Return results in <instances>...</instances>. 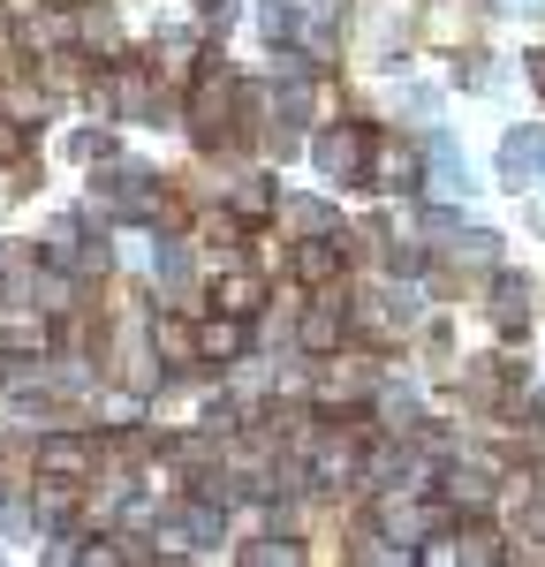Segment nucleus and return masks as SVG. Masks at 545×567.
<instances>
[{"label":"nucleus","mask_w":545,"mask_h":567,"mask_svg":"<svg viewBox=\"0 0 545 567\" xmlns=\"http://www.w3.org/2000/svg\"><path fill=\"white\" fill-rule=\"evenodd\" d=\"M243 106H250V91L235 84L227 69H213V76H205V91H197V136H205V144H227V136L243 130V122H235Z\"/></svg>","instance_id":"nucleus-1"},{"label":"nucleus","mask_w":545,"mask_h":567,"mask_svg":"<svg viewBox=\"0 0 545 567\" xmlns=\"http://www.w3.org/2000/svg\"><path fill=\"white\" fill-rule=\"evenodd\" d=\"M363 159H371V130L363 122H333V130L318 136V175L326 182H357Z\"/></svg>","instance_id":"nucleus-2"},{"label":"nucleus","mask_w":545,"mask_h":567,"mask_svg":"<svg viewBox=\"0 0 545 567\" xmlns=\"http://www.w3.org/2000/svg\"><path fill=\"white\" fill-rule=\"evenodd\" d=\"M45 258L61 265V272H106V243H99V235H91V227H76V219H61V227H53V235H45Z\"/></svg>","instance_id":"nucleus-3"},{"label":"nucleus","mask_w":545,"mask_h":567,"mask_svg":"<svg viewBox=\"0 0 545 567\" xmlns=\"http://www.w3.org/2000/svg\"><path fill=\"white\" fill-rule=\"evenodd\" d=\"M500 175L507 182H538L545 175V122H523V130L500 144Z\"/></svg>","instance_id":"nucleus-4"},{"label":"nucleus","mask_w":545,"mask_h":567,"mask_svg":"<svg viewBox=\"0 0 545 567\" xmlns=\"http://www.w3.org/2000/svg\"><path fill=\"white\" fill-rule=\"evenodd\" d=\"M39 470L45 477H76V470H91V439H76V432L39 439Z\"/></svg>","instance_id":"nucleus-5"},{"label":"nucleus","mask_w":545,"mask_h":567,"mask_svg":"<svg viewBox=\"0 0 545 567\" xmlns=\"http://www.w3.org/2000/svg\"><path fill=\"white\" fill-rule=\"evenodd\" d=\"M106 205H122V213H152V205H160V182L144 175V167H114V175H106Z\"/></svg>","instance_id":"nucleus-6"},{"label":"nucleus","mask_w":545,"mask_h":567,"mask_svg":"<svg viewBox=\"0 0 545 567\" xmlns=\"http://www.w3.org/2000/svg\"><path fill=\"white\" fill-rule=\"evenodd\" d=\"M363 470V454H357V439H326V446H318L311 454V477L318 484H349Z\"/></svg>","instance_id":"nucleus-7"},{"label":"nucleus","mask_w":545,"mask_h":567,"mask_svg":"<svg viewBox=\"0 0 545 567\" xmlns=\"http://www.w3.org/2000/svg\"><path fill=\"white\" fill-rule=\"evenodd\" d=\"M341 272V243H326V235H311V243H296V280L304 288H318V280H333Z\"/></svg>","instance_id":"nucleus-8"},{"label":"nucleus","mask_w":545,"mask_h":567,"mask_svg":"<svg viewBox=\"0 0 545 567\" xmlns=\"http://www.w3.org/2000/svg\"><path fill=\"white\" fill-rule=\"evenodd\" d=\"M213 303H220L227 318H258V303H266V288H258L250 272H220V288H213Z\"/></svg>","instance_id":"nucleus-9"},{"label":"nucleus","mask_w":545,"mask_h":567,"mask_svg":"<svg viewBox=\"0 0 545 567\" xmlns=\"http://www.w3.org/2000/svg\"><path fill=\"white\" fill-rule=\"evenodd\" d=\"M341 326H349V318H341V303L326 296V303H318L311 318H304V349H311V355H326L333 341H341Z\"/></svg>","instance_id":"nucleus-10"},{"label":"nucleus","mask_w":545,"mask_h":567,"mask_svg":"<svg viewBox=\"0 0 545 567\" xmlns=\"http://www.w3.org/2000/svg\"><path fill=\"white\" fill-rule=\"evenodd\" d=\"M152 349L167 355V363H189V355H205V349H197V333H189L182 318H152Z\"/></svg>","instance_id":"nucleus-11"},{"label":"nucleus","mask_w":545,"mask_h":567,"mask_svg":"<svg viewBox=\"0 0 545 567\" xmlns=\"http://www.w3.org/2000/svg\"><path fill=\"white\" fill-rule=\"evenodd\" d=\"M197 349L213 355V363H235V355H243V318H213V326H205V333H197Z\"/></svg>","instance_id":"nucleus-12"},{"label":"nucleus","mask_w":545,"mask_h":567,"mask_svg":"<svg viewBox=\"0 0 545 567\" xmlns=\"http://www.w3.org/2000/svg\"><path fill=\"white\" fill-rule=\"evenodd\" d=\"M371 326H387V333H402V326H417V288H394V296H371Z\"/></svg>","instance_id":"nucleus-13"},{"label":"nucleus","mask_w":545,"mask_h":567,"mask_svg":"<svg viewBox=\"0 0 545 567\" xmlns=\"http://www.w3.org/2000/svg\"><path fill=\"white\" fill-rule=\"evenodd\" d=\"M379 189H417V152L409 144H387L379 152Z\"/></svg>","instance_id":"nucleus-14"},{"label":"nucleus","mask_w":545,"mask_h":567,"mask_svg":"<svg viewBox=\"0 0 545 567\" xmlns=\"http://www.w3.org/2000/svg\"><path fill=\"white\" fill-rule=\"evenodd\" d=\"M417 477H424V454H409V446H394V454L379 462V484H387V492H417Z\"/></svg>","instance_id":"nucleus-15"},{"label":"nucleus","mask_w":545,"mask_h":567,"mask_svg":"<svg viewBox=\"0 0 545 567\" xmlns=\"http://www.w3.org/2000/svg\"><path fill=\"white\" fill-rule=\"evenodd\" d=\"M493 310H500V326H507V333H523V318H531V296H523V280H500V288H493Z\"/></svg>","instance_id":"nucleus-16"},{"label":"nucleus","mask_w":545,"mask_h":567,"mask_svg":"<svg viewBox=\"0 0 545 567\" xmlns=\"http://www.w3.org/2000/svg\"><path fill=\"white\" fill-rule=\"evenodd\" d=\"M454 507H462V515H485V507H493V484L477 477V470H462V477H454Z\"/></svg>","instance_id":"nucleus-17"},{"label":"nucleus","mask_w":545,"mask_h":567,"mask_svg":"<svg viewBox=\"0 0 545 567\" xmlns=\"http://www.w3.org/2000/svg\"><path fill=\"white\" fill-rule=\"evenodd\" d=\"M189 272H197L189 265V243H160V280L167 288H189Z\"/></svg>","instance_id":"nucleus-18"},{"label":"nucleus","mask_w":545,"mask_h":567,"mask_svg":"<svg viewBox=\"0 0 545 567\" xmlns=\"http://www.w3.org/2000/svg\"><path fill=\"white\" fill-rule=\"evenodd\" d=\"M432 189L462 197V152H454V144H440V152H432Z\"/></svg>","instance_id":"nucleus-19"},{"label":"nucleus","mask_w":545,"mask_h":567,"mask_svg":"<svg viewBox=\"0 0 545 567\" xmlns=\"http://www.w3.org/2000/svg\"><path fill=\"white\" fill-rule=\"evenodd\" d=\"M280 197H272V182H243L235 189V219H258V213H272Z\"/></svg>","instance_id":"nucleus-20"},{"label":"nucleus","mask_w":545,"mask_h":567,"mask_svg":"<svg viewBox=\"0 0 545 567\" xmlns=\"http://www.w3.org/2000/svg\"><path fill=\"white\" fill-rule=\"evenodd\" d=\"M462 560H500V537L493 529H470V537H462Z\"/></svg>","instance_id":"nucleus-21"},{"label":"nucleus","mask_w":545,"mask_h":567,"mask_svg":"<svg viewBox=\"0 0 545 567\" xmlns=\"http://www.w3.org/2000/svg\"><path fill=\"white\" fill-rule=\"evenodd\" d=\"M39 310H69V280H61V272H45V280H39Z\"/></svg>","instance_id":"nucleus-22"},{"label":"nucleus","mask_w":545,"mask_h":567,"mask_svg":"<svg viewBox=\"0 0 545 567\" xmlns=\"http://www.w3.org/2000/svg\"><path fill=\"white\" fill-rule=\"evenodd\" d=\"M39 523H53V529L69 523V492H61V484H53V492H45V499H39Z\"/></svg>","instance_id":"nucleus-23"},{"label":"nucleus","mask_w":545,"mask_h":567,"mask_svg":"<svg viewBox=\"0 0 545 567\" xmlns=\"http://www.w3.org/2000/svg\"><path fill=\"white\" fill-rule=\"evenodd\" d=\"M197 16H205V23H227V0H197Z\"/></svg>","instance_id":"nucleus-24"},{"label":"nucleus","mask_w":545,"mask_h":567,"mask_svg":"<svg viewBox=\"0 0 545 567\" xmlns=\"http://www.w3.org/2000/svg\"><path fill=\"white\" fill-rule=\"evenodd\" d=\"M500 8H545V0H500Z\"/></svg>","instance_id":"nucleus-25"},{"label":"nucleus","mask_w":545,"mask_h":567,"mask_svg":"<svg viewBox=\"0 0 545 567\" xmlns=\"http://www.w3.org/2000/svg\"><path fill=\"white\" fill-rule=\"evenodd\" d=\"M8 484H16V477H8V470H0V507H8Z\"/></svg>","instance_id":"nucleus-26"},{"label":"nucleus","mask_w":545,"mask_h":567,"mask_svg":"<svg viewBox=\"0 0 545 567\" xmlns=\"http://www.w3.org/2000/svg\"><path fill=\"white\" fill-rule=\"evenodd\" d=\"M538 227H545V205H538Z\"/></svg>","instance_id":"nucleus-27"}]
</instances>
